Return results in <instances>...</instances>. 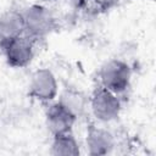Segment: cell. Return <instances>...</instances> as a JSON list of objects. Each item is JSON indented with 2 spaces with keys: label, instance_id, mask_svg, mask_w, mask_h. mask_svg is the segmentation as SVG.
<instances>
[{
  "label": "cell",
  "instance_id": "obj_11",
  "mask_svg": "<svg viewBox=\"0 0 156 156\" xmlns=\"http://www.w3.org/2000/svg\"><path fill=\"white\" fill-rule=\"evenodd\" d=\"M94 1H95V4H96L99 7H101V9H104V10L111 9L112 6H115V5L118 2V0H94Z\"/></svg>",
  "mask_w": 156,
  "mask_h": 156
},
{
  "label": "cell",
  "instance_id": "obj_3",
  "mask_svg": "<svg viewBox=\"0 0 156 156\" xmlns=\"http://www.w3.org/2000/svg\"><path fill=\"white\" fill-rule=\"evenodd\" d=\"M89 107L95 119L102 123H108L118 118L122 104L117 94L100 85L91 94Z\"/></svg>",
  "mask_w": 156,
  "mask_h": 156
},
{
  "label": "cell",
  "instance_id": "obj_9",
  "mask_svg": "<svg viewBox=\"0 0 156 156\" xmlns=\"http://www.w3.org/2000/svg\"><path fill=\"white\" fill-rule=\"evenodd\" d=\"M50 154L54 156H77L80 154V145L72 132L54 135Z\"/></svg>",
  "mask_w": 156,
  "mask_h": 156
},
{
  "label": "cell",
  "instance_id": "obj_1",
  "mask_svg": "<svg viewBox=\"0 0 156 156\" xmlns=\"http://www.w3.org/2000/svg\"><path fill=\"white\" fill-rule=\"evenodd\" d=\"M99 79L102 88L119 95L130 85L132 69L126 61L111 58L100 67Z\"/></svg>",
  "mask_w": 156,
  "mask_h": 156
},
{
  "label": "cell",
  "instance_id": "obj_4",
  "mask_svg": "<svg viewBox=\"0 0 156 156\" xmlns=\"http://www.w3.org/2000/svg\"><path fill=\"white\" fill-rule=\"evenodd\" d=\"M34 39L23 34L5 43H0L6 62L15 68H24L34 58Z\"/></svg>",
  "mask_w": 156,
  "mask_h": 156
},
{
  "label": "cell",
  "instance_id": "obj_2",
  "mask_svg": "<svg viewBox=\"0 0 156 156\" xmlns=\"http://www.w3.org/2000/svg\"><path fill=\"white\" fill-rule=\"evenodd\" d=\"M24 22V34L32 39H39L55 28V17L52 12L41 4H32L22 11Z\"/></svg>",
  "mask_w": 156,
  "mask_h": 156
},
{
  "label": "cell",
  "instance_id": "obj_5",
  "mask_svg": "<svg viewBox=\"0 0 156 156\" xmlns=\"http://www.w3.org/2000/svg\"><path fill=\"white\" fill-rule=\"evenodd\" d=\"M29 95L40 102H52L58 94V82L49 68H38L30 76L28 84Z\"/></svg>",
  "mask_w": 156,
  "mask_h": 156
},
{
  "label": "cell",
  "instance_id": "obj_6",
  "mask_svg": "<svg viewBox=\"0 0 156 156\" xmlns=\"http://www.w3.org/2000/svg\"><path fill=\"white\" fill-rule=\"evenodd\" d=\"M77 118L58 101L51 102L45 111V124L54 135L71 133Z\"/></svg>",
  "mask_w": 156,
  "mask_h": 156
},
{
  "label": "cell",
  "instance_id": "obj_8",
  "mask_svg": "<svg viewBox=\"0 0 156 156\" xmlns=\"http://www.w3.org/2000/svg\"><path fill=\"white\" fill-rule=\"evenodd\" d=\"M24 34L22 11L7 10L0 15V43L9 41Z\"/></svg>",
  "mask_w": 156,
  "mask_h": 156
},
{
  "label": "cell",
  "instance_id": "obj_10",
  "mask_svg": "<svg viewBox=\"0 0 156 156\" xmlns=\"http://www.w3.org/2000/svg\"><path fill=\"white\" fill-rule=\"evenodd\" d=\"M57 101L62 106H65L77 119L85 112V108H87L85 98L79 91H76V90H72V89L65 90L60 95V99Z\"/></svg>",
  "mask_w": 156,
  "mask_h": 156
},
{
  "label": "cell",
  "instance_id": "obj_7",
  "mask_svg": "<svg viewBox=\"0 0 156 156\" xmlns=\"http://www.w3.org/2000/svg\"><path fill=\"white\" fill-rule=\"evenodd\" d=\"M115 136L110 130L104 127L90 126L87 130L85 146L87 151L91 156H105L115 149Z\"/></svg>",
  "mask_w": 156,
  "mask_h": 156
}]
</instances>
